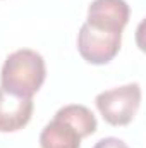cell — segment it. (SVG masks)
Returning <instances> with one entry per match:
<instances>
[{"label":"cell","mask_w":146,"mask_h":148,"mask_svg":"<svg viewBox=\"0 0 146 148\" xmlns=\"http://www.w3.org/2000/svg\"><path fill=\"white\" fill-rule=\"evenodd\" d=\"M45 77L46 67L43 57L31 48H21L5 59L0 73V88L16 97L33 98L43 86Z\"/></svg>","instance_id":"2"},{"label":"cell","mask_w":146,"mask_h":148,"mask_svg":"<svg viewBox=\"0 0 146 148\" xmlns=\"http://www.w3.org/2000/svg\"><path fill=\"white\" fill-rule=\"evenodd\" d=\"M96 109L110 126H127L136 117L141 105V86L129 83L119 88L102 91L95 98Z\"/></svg>","instance_id":"3"},{"label":"cell","mask_w":146,"mask_h":148,"mask_svg":"<svg viewBox=\"0 0 146 148\" xmlns=\"http://www.w3.org/2000/svg\"><path fill=\"white\" fill-rule=\"evenodd\" d=\"M93 148H129V147H127V143H124L122 140L113 138V136H108V138L100 140Z\"/></svg>","instance_id":"7"},{"label":"cell","mask_w":146,"mask_h":148,"mask_svg":"<svg viewBox=\"0 0 146 148\" xmlns=\"http://www.w3.org/2000/svg\"><path fill=\"white\" fill-rule=\"evenodd\" d=\"M98 127L96 117L84 105H65L59 109L53 121L40 134L41 148H81V140Z\"/></svg>","instance_id":"1"},{"label":"cell","mask_w":146,"mask_h":148,"mask_svg":"<svg viewBox=\"0 0 146 148\" xmlns=\"http://www.w3.org/2000/svg\"><path fill=\"white\" fill-rule=\"evenodd\" d=\"M122 45V33L96 29L89 24H83L77 33V50L81 57L93 64L103 66L119 53Z\"/></svg>","instance_id":"4"},{"label":"cell","mask_w":146,"mask_h":148,"mask_svg":"<svg viewBox=\"0 0 146 148\" xmlns=\"http://www.w3.org/2000/svg\"><path fill=\"white\" fill-rule=\"evenodd\" d=\"M131 9L126 0H93L88 7L86 24L103 29L122 33L129 23Z\"/></svg>","instance_id":"5"},{"label":"cell","mask_w":146,"mask_h":148,"mask_svg":"<svg viewBox=\"0 0 146 148\" xmlns=\"http://www.w3.org/2000/svg\"><path fill=\"white\" fill-rule=\"evenodd\" d=\"M33 98L16 97L0 88V133H16L23 129L33 115Z\"/></svg>","instance_id":"6"}]
</instances>
